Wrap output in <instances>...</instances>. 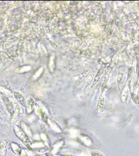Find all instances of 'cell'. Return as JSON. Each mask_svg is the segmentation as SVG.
Returning a JSON list of instances; mask_svg holds the SVG:
<instances>
[{
    "mask_svg": "<svg viewBox=\"0 0 139 156\" xmlns=\"http://www.w3.org/2000/svg\"><path fill=\"white\" fill-rule=\"evenodd\" d=\"M14 130L17 135V136L20 140V141L24 144L27 148H30V145L32 144V142L30 140L28 136L24 132L19 126L15 125L14 127Z\"/></svg>",
    "mask_w": 139,
    "mask_h": 156,
    "instance_id": "6da1fadb",
    "label": "cell"
},
{
    "mask_svg": "<svg viewBox=\"0 0 139 156\" xmlns=\"http://www.w3.org/2000/svg\"><path fill=\"white\" fill-rule=\"evenodd\" d=\"M2 100L4 101V105L7 108V110H8V112L10 113L11 116H13L14 115V107H13L12 103L9 100V99L3 96L2 97Z\"/></svg>",
    "mask_w": 139,
    "mask_h": 156,
    "instance_id": "7a4b0ae2",
    "label": "cell"
},
{
    "mask_svg": "<svg viewBox=\"0 0 139 156\" xmlns=\"http://www.w3.org/2000/svg\"><path fill=\"white\" fill-rule=\"evenodd\" d=\"M104 102H105V99H104V95L103 92H102L101 94L99 95L98 100V103H97V112L98 113H100L102 112L103 106H104Z\"/></svg>",
    "mask_w": 139,
    "mask_h": 156,
    "instance_id": "3957f363",
    "label": "cell"
},
{
    "mask_svg": "<svg viewBox=\"0 0 139 156\" xmlns=\"http://www.w3.org/2000/svg\"><path fill=\"white\" fill-rule=\"evenodd\" d=\"M14 97L16 98V100H17V101L22 106H23V107L26 106V101L25 98L22 94H21L19 92H14Z\"/></svg>",
    "mask_w": 139,
    "mask_h": 156,
    "instance_id": "277c9868",
    "label": "cell"
},
{
    "mask_svg": "<svg viewBox=\"0 0 139 156\" xmlns=\"http://www.w3.org/2000/svg\"><path fill=\"white\" fill-rule=\"evenodd\" d=\"M26 106H27V113H30L32 112V110H33L34 106H35V101L33 100V98L32 97H30L29 99L28 100L27 104H26Z\"/></svg>",
    "mask_w": 139,
    "mask_h": 156,
    "instance_id": "5b68a950",
    "label": "cell"
},
{
    "mask_svg": "<svg viewBox=\"0 0 139 156\" xmlns=\"http://www.w3.org/2000/svg\"><path fill=\"white\" fill-rule=\"evenodd\" d=\"M104 70H105V67H102L99 70V71L98 72V73L95 78V79H94V81L93 83V87H94L99 82V80H100V78H101V76L104 72Z\"/></svg>",
    "mask_w": 139,
    "mask_h": 156,
    "instance_id": "8992f818",
    "label": "cell"
},
{
    "mask_svg": "<svg viewBox=\"0 0 139 156\" xmlns=\"http://www.w3.org/2000/svg\"><path fill=\"white\" fill-rule=\"evenodd\" d=\"M12 150L14 152V153H16V154H21V153H22V152H21V151H22L21 148H20V147L19 146H18L17 145L14 144V147H12Z\"/></svg>",
    "mask_w": 139,
    "mask_h": 156,
    "instance_id": "52a82bcc",
    "label": "cell"
},
{
    "mask_svg": "<svg viewBox=\"0 0 139 156\" xmlns=\"http://www.w3.org/2000/svg\"><path fill=\"white\" fill-rule=\"evenodd\" d=\"M6 153V147L5 144L0 142V154L1 155H4Z\"/></svg>",
    "mask_w": 139,
    "mask_h": 156,
    "instance_id": "ba28073f",
    "label": "cell"
},
{
    "mask_svg": "<svg viewBox=\"0 0 139 156\" xmlns=\"http://www.w3.org/2000/svg\"><path fill=\"white\" fill-rule=\"evenodd\" d=\"M90 156H105L104 154H103L102 152L98 151V150H93L91 151L90 152Z\"/></svg>",
    "mask_w": 139,
    "mask_h": 156,
    "instance_id": "9c48e42d",
    "label": "cell"
},
{
    "mask_svg": "<svg viewBox=\"0 0 139 156\" xmlns=\"http://www.w3.org/2000/svg\"><path fill=\"white\" fill-rule=\"evenodd\" d=\"M61 156H77L73 154H61Z\"/></svg>",
    "mask_w": 139,
    "mask_h": 156,
    "instance_id": "30bf717a",
    "label": "cell"
},
{
    "mask_svg": "<svg viewBox=\"0 0 139 156\" xmlns=\"http://www.w3.org/2000/svg\"><path fill=\"white\" fill-rule=\"evenodd\" d=\"M42 156V155H40V154H35V156Z\"/></svg>",
    "mask_w": 139,
    "mask_h": 156,
    "instance_id": "8fae6325",
    "label": "cell"
},
{
    "mask_svg": "<svg viewBox=\"0 0 139 156\" xmlns=\"http://www.w3.org/2000/svg\"><path fill=\"white\" fill-rule=\"evenodd\" d=\"M22 156H26V155L25 153H22Z\"/></svg>",
    "mask_w": 139,
    "mask_h": 156,
    "instance_id": "7c38bea8",
    "label": "cell"
},
{
    "mask_svg": "<svg viewBox=\"0 0 139 156\" xmlns=\"http://www.w3.org/2000/svg\"></svg>",
    "mask_w": 139,
    "mask_h": 156,
    "instance_id": "4fadbf2b",
    "label": "cell"
}]
</instances>
